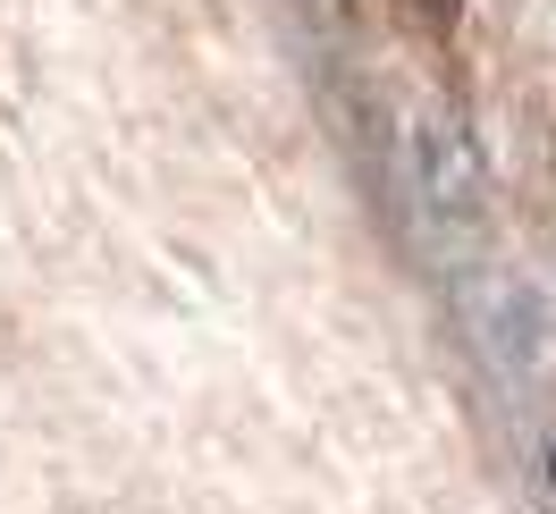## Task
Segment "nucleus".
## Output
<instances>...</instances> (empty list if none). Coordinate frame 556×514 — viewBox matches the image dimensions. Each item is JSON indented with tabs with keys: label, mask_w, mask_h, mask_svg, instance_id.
I'll return each mask as SVG.
<instances>
[{
	"label": "nucleus",
	"mask_w": 556,
	"mask_h": 514,
	"mask_svg": "<svg viewBox=\"0 0 556 514\" xmlns=\"http://www.w3.org/2000/svg\"><path fill=\"white\" fill-rule=\"evenodd\" d=\"M405 161H414V195L430 220H481V161H472V143L447 110H414Z\"/></svg>",
	"instance_id": "nucleus-1"
},
{
	"label": "nucleus",
	"mask_w": 556,
	"mask_h": 514,
	"mask_svg": "<svg viewBox=\"0 0 556 514\" xmlns=\"http://www.w3.org/2000/svg\"><path fill=\"white\" fill-rule=\"evenodd\" d=\"M405 17H414L421 35H447V26H455V0H405Z\"/></svg>",
	"instance_id": "nucleus-2"
}]
</instances>
